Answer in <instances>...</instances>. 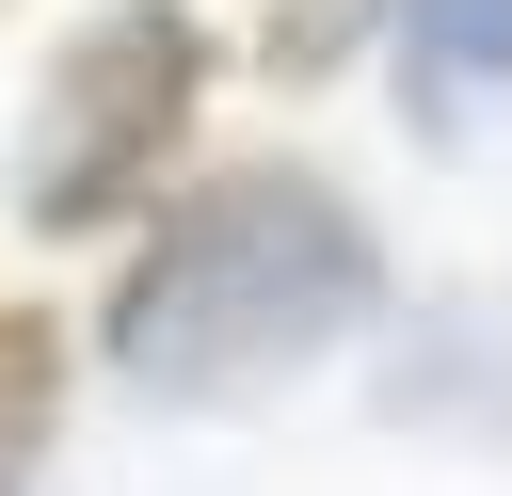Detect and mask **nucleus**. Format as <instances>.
Instances as JSON below:
<instances>
[{
	"label": "nucleus",
	"mask_w": 512,
	"mask_h": 496,
	"mask_svg": "<svg viewBox=\"0 0 512 496\" xmlns=\"http://www.w3.org/2000/svg\"><path fill=\"white\" fill-rule=\"evenodd\" d=\"M384 48H400V112L416 128H464L480 96H512V0H416Z\"/></svg>",
	"instance_id": "nucleus-3"
},
{
	"label": "nucleus",
	"mask_w": 512,
	"mask_h": 496,
	"mask_svg": "<svg viewBox=\"0 0 512 496\" xmlns=\"http://www.w3.org/2000/svg\"><path fill=\"white\" fill-rule=\"evenodd\" d=\"M384 304H400L384 224L320 160L256 144V160H192L128 224V256L96 288V368L128 400H176V416L192 400H272V384L336 368L352 336H384Z\"/></svg>",
	"instance_id": "nucleus-1"
},
{
	"label": "nucleus",
	"mask_w": 512,
	"mask_h": 496,
	"mask_svg": "<svg viewBox=\"0 0 512 496\" xmlns=\"http://www.w3.org/2000/svg\"><path fill=\"white\" fill-rule=\"evenodd\" d=\"M208 96H224V32L192 0H96L16 112V224L32 240H128L192 160H208Z\"/></svg>",
	"instance_id": "nucleus-2"
},
{
	"label": "nucleus",
	"mask_w": 512,
	"mask_h": 496,
	"mask_svg": "<svg viewBox=\"0 0 512 496\" xmlns=\"http://www.w3.org/2000/svg\"><path fill=\"white\" fill-rule=\"evenodd\" d=\"M400 16H416V0H272V16H256V64H272L288 96H320V80H336V64H368Z\"/></svg>",
	"instance_id": "nucleus-5"
},
{
	"label": "nucleus",
	"mask_w": 512,
	"mask_h": 496,
	"mask_svg": "<svg viewBox=\"0 0 512 496\" xmlns=\"http://www.w3.org/2000/svg\"><path fill=\"white\" fill-rule=\"evenodd\" d=\"M64 400H80V320H64V304H0V496L48 480Z\"/></svg>",
	"instance_id": "nucleus-4"
},
{
	"label": "nucleus",
	"mask_w": 512,
	"mask_h": 496,
	"mask_svg": "<svg viewBox=\"0 0 512 496\" xmlns=\"http://www.w3.org/2000/svg\"><path fill=\"white\" fill-rule=\"evenodd\" d=\"M0 16H16V0H0Z\"/></svg>",
	"instance_id": "nucleus-6"
}]
</instances>
